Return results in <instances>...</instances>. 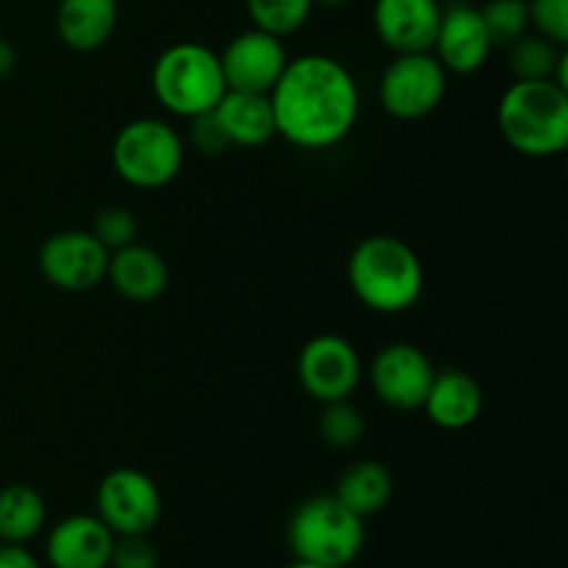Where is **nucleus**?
Listing matches in <instances>:
<instances>
[{"label": "nucleus", "instance_id": "nucleus-1", "mask_svg": "<svg viewBox=\"0 0 568 568\" xmlns=\"http://www.w3.org/2000/svg\"><path fill=\"white\" fill-rule=\"evenodd\" d=\"M275 133L300 150H327L349 136L358 122L361 92L355 75L333 55L288 59L270 92Z\"/></svg>", "mask_w": 568, "mask_h": 568}, {"label": "nucleus", "instance_id": "nucleus-2", "mask_svg": "<svg viewBox=\"0 0 568 568\" xmlns=\"http://www.w3.org/2000/svg\"><path fill=\"white\" fill-rule=\"evenodd\" d=\"M347 281L369 311L403 314L425 292V266L408 242L377 233L355 244L347 261Z\"/></svg>", "mask_w": 568, "mask_h": 568}, {"label": "nucleus", "instance_id": "nucleus-3", "mask_svg": "<svg viewBox=\"0 0 568 568\" xmlns=\"http://www.w3.org/2000/svg\"><path fill=\"white\" fill-rule=\"evenodd\" d=\"M497 125L527 159L560 155L568 144V92L555 81H516L503 92Z\"/></svg>", "mask_w": 568, "mask_h": 568}, {"label": "nucleus", "instance_id": "nucleus-4", "mask_svg": "<svg viewBox=\"0 0 568 568\" xmlns=\"http://www.w3.org/2000/svg\"><path fill=\"white\" fill-rule=\"evenodd\" d=\"M150 87L170 114L186 120L214 109L227 92L220 53L200 42H178L161 50L150 70Z\"/></svg>", "mask_w": 568, "mask_h": 568}, {"label": "nucleus", "instance_id": "nucleus-5", "mask_svg": "<svg viewBox=\"0 0 568 568\" xmlns=\"http://www.w3.org/2000/svg\"><path fill=\"white\" fill-rule=\"evenodd\" d=\"M364 541V519L344 508L333 494L305 499L288 519V549L308 564L347 568L361 555Z\"/></svg>", "mask_w": 568, "mask_h": 568}, {"label": "nucleus", "instance_id": "nucleus-6", "mask_svg": "<svg viewBox=\"0 0 568 568\" xmlns=\"http://www.w3.org/2000/svg\"><path fill=\"white\" fill-rule=\"evenodd\" d=\"M183 139L175 128L155 116L131 120L116 131L111 144L114 172L133 189H161L183 166Z\"/></svg>", "mask_w": 568, "mask_h": 568}, {"label": "nucleus", "instance_id": "nucleus-7", "mask_svg": "<svg viewBox=\"0 0 568 568\" xmlns=\"http://www.w3.org/2000/svg\"><path fill=\"white\" fill-rule=\"evenodd\" d=\"M381 105L394 120H422L442 105L447 94V70L433 53H403L381 78Z\"/></svg>", "mask_w": 568, "mask_h": 568}, {"label": "nucleus", "instance_id": "nucleus-8", "mask_svg": "<svg viewBox=\"0 0 568 568\" xmlns=\"http://www.w3.org/2000/svg\"><path fill=\"white\" fill-rule=\"evenodd\" d=\"M98 516L114 536H148L161 519V491L144 471L122 466L100 480Z\"/></svg>", "mask_w": 568, "mask_h": 568}, {"label": "nucleus", "instance_id": "nucleus-9", "mask_svg": "<svg viewBox=\"0 0 568 568\" xmlns=\"http://www.w3.org/2000/svg\"><path fill=\"white\" fill-rule=\"evenodd\" d=\"M297 377L305 394L316 403H336L349 399V394L361 383V355L344 336L336 333H322L314 336L297 358Z\"/></svg>", "mask_w": 568, "mask_h": 568}, {"label": "nucleus", "instance_id": "nucleus-10", "mask_svg": "<svg viewBox=\"0 0 568 568\" xmlns=\"http://www.w3.org/2000/svg\"><path fill=\"white\" fill-rule=\"evenodd\" d=\"M109 250L92 231H61L39 247V272L61 292H89L105 281Z\"/></svg>", "mask_w": 568, "mask_h": 568}, {"label": "nucleus", "instance_id": "nucleus-11", "mask_svg": "<svg viewBox=\"0 0 568 568\" xmlns=\"http://www.w3.org/2000/svg\"><path fill=\"white\" fill-rule=\"evenodd\" d=\"M436 377L430 358L416 344L394 342L375 355L369 369L377 399L394 410H416L425 403Z\"/></svg>", "mask_w": 568, "mask_h": 568}, {"label": "nucleus", "instance_id": "nucleus-12", "mask_svg": "<svg viewBox=\"0 0 568 568\" xmlns=\"http://www.w3.org/2000/svg\"><path fill=\"white\" fill-rule=\"evenodd\" d=\"M220 64L227 89L270 94L283 67L288 64V53L281 37L250 28L227 42V48L220 53Z\"/></svg>", "mask_w": 568, "mask_h": 568}, {"label": "nucleus", "instance_id": "nucleus-13", "mask_svg": "<svg viewBox=\"0 0 568 568\" xmlns=\"http://www.w3.org/2000/svg\"><path fill=\"white\" fill-rule=\"evenodd\" d=\"M433 50H436L433 55L438 59V64L455 75H471L480 70L494 50L486 26H483L480 9L464 3V0L442 6Z\"/></svg>", "mask_w": 568, "mask_h": 568}, {"label": "nucleus", "instance_id": "nucleus-14", "mask_svg": "<svg viewBox=\"0 0 568 568\" xmlns=\"http://www.w3.org/2000/svg\"><path fill=\"white\" fill-rule=\"evenodd\" d=\"M375 33L394 55L433 53L442 3L438 0H375Z\"/></svg>", "mask_w": 568, "mask_h": 568}, {"label": "nucleus", "instance_id": "nucleus-15", "mask_svg": "<svg viewBox=\"0 0 568 568\" xmlns=\"http://www.w3.org/2000/svg\"><path fill=\"white\" fill-rule=\"evenodd\" d=\"M114 538L98 514H75L50 530L44 555L50 568H109Z\"/></svg>", "mask_w": 568, "mask_h": 568}, {"label": "nucleus", "instance_id": "nucleus-16", "mask_svg": "<svg viewBox=\"0 0 568 568\" xmlns=\"http://www.w3.org/2000/svg\"><path fill=\"white\" fill-rule=\"evenodd\" d=\"M422 410L442 430H466L483 414V388L469 372L442 369L436 372Z\"/></svg>", "mask_w": 568, "mask_h": 568}, {"label": "nucleus", "instance_id": "nucleus-17", "mask_svg": "<svg viewBox=\"0 0 568 568\" xmlns=\"http://www.w3.org/2000/svg\"><path fill=\"white\" fill-rule=\"evenodd\" d=\"M105 277L116 294L131 303H153L164 294L166 283H170V270L161 253H155L148 244H128V247L109 253V270Z\"/></svg>", "mask_w": 568, "mask_h": 568}, {"label": "nucleus", "instance_id": "nucleus-18", "mask_svg": "<svg viewBox=\"0 0 568 568\" xmlns=\"http://www.w3.org/2000/svg\"><path fill=\"white\" fill-rule=\"evenodd\" d=\"M214 116L231 148H261L277 136L270 94L227 89L214 105Z\"/></svg>", "mask_w": 568, "mask_h": 568}, {"label": "nucleus", "instance_id": "nucleus-19", "mask_svg": "<svg viewBox=\"0 0 568 568\" xmlns=\"http://www.w3.org/2000/svg\"><path fill=\"white\" fill-rule=\"evenodd\" d=\"M120 20L116 0H61L55 9V31L67 48L92 53L103 48Z\"/></svg>", "mask_w": 568, "mask_h": 568}, {"label": "nucleus", "instance_id": "nucleus-20", "mask_svg": "<svg viewBox=\"0 0 568 568\" xmlns=\"http://www.w3.org/2000/svg\"><path fill=\"white\" fill-rule=\"evenodd\" d=\"M394 494V475L381 464V460H358L347 466L338 477V486L333 497L353 510L355 516L381 514Z\"/></svg>", "mask_w": 568, "mask_h": 568}, {"label": "nucleus", "instance_id": "nucleus-21", "mask_svg": "<svg viewBox=\"0 0 568 568\" xmlns=\"http://www.w3.org/2000/svg\"><path fill=\"white\" fill-rule=\"evenodd\" d=\"M44 519H48V508L37 488L22 486V483L0 488V541L26 547L31 538L42 532Z\"/></svg>", "mask_w": 568, "mask_h": 568}, {"label": "nucleus", "instance_id": "nucleus-22", "mask_svg": "<svg viewBox=\"0 0 568 568\" xmlns=\"http://www.w3.org/2000/svg\"><path fill=\"white\" fill-rule=\"evenodd\" d=\"M566 50L538 33H525L510 44L508 64L516 81H552V72L558 67L560 55Z\"/></svg>", "mask_w": 568, "mask_h": 568}, {"label": "nucleus", "instance_id": "nucleus-23", "mask_svg": "<svg viewBox=\"0 0 568 568\" xmlns=\"http://www.w3.org/2000/svg\"><path fill=\"white\" fill-rule=\"evenodd\" d=\"M244 6L253 28L281 39L300 31L314 11V0H244Z\"/></svg>", "mask_w": 568, "mask_h": 568}, {"label": "nucleus", "instance_id": "nucleus-24", "mask_svg": "<svg viewBox=\"0 0 568 568\" xmlns=\"http://www.w3.org/2000/svg\"><path fill=\"white\" fill-rule=\"evenodd\" d=\"M480 17L494 48H510L530 28L527 0H488Z\"/></svg>", "mask_w": 568, "mask_h": 568}, {"label": "nucleus", "instance_id": "nucleus-25", "mask_svg": "<svg viewBox=\"0 0 568 568\" xmlns=\"http://www.w3.org/2000/svg\"><path fill=\"white\" fill-rule=\"evenodd\" d=\"M320 436L327 447L349 449L364 438V416L349 399L322 405Z\"/></svg>", "mask_w": 568, "mask_h": 568}, {"label": "nucleus", "instance_id": "nucleus-26", "mask_svg": "<svg viewBox=\"0 0 568 568\" xmlns=\"http://www.w3.org/2000/svg\"><path fill=\"white\" fill-rule=\"evenodd\" d=\"M92 236L98 239L109 253H114V250L128 247V244L136 242L139 222L136 216H133V211L122 209V205H109V209L98 211V216H94Z\"/></svg>", "mask_w": 568, "mask_h": 568}, {"label": "nucleus", "instance_id": "nucleus-27", "mask_svg": "<svg viewBox=\"0 0 568 568\" xmlns=\"http://www.w3.org/2000/svg\"><path fill=\"white\" fill-rule=\"evenodd\" d=\"M530 26L538 37L566 48L568 44V0H527Z\"/></svg>", "mask_w": 568, "mask_h": 568}, {"label": "nucleus", "instance_id": "nucleus-28", "mask_svg": "<svg viewBox=\"0 0 568 568\" xmlns=\"http://www.w3.org/2000/svg\"><path fill=\"white\" fill-rule=\"evenodd\" d=\"M109 568H159V552L148 536H116Z\"/></svg>", "mask_w": 568, "mask_h": 568}, {"label": "nucleus", "instance_id": "nucleus-29", "mask_svg": "<svg viewBox=\"0 0 568 568\" xmlns=\"http://www.w3.org/2000/svg\"><path fill=\"white\" fill-rule=\"evenodd\" d=\"M192 144L194 150L203 155H222L231 148L225 131H222L220 122H216L214 109L205 111V114L192 116Z\"/></svg>", "mask_w": 568, "mask_h": 568}, {"label": "nucleus", "instance_id": "nucleus-30", "mask_svg": "<svg viewBox=\"0 0 568 568\" xmlns=\"http://www.w3.org/2000/svg\"><path fill=\"white\" fill-rule=\"evenodd\" d=\"M0 568H42L39 560L20 544H3L0 547Z\"/></svg>", "mask_w": 568, "mask_h": 568}, {"label": "nucleus", "instance_id": "nucleus-31", "mask_svg": "<svg viewBox=\"0 0 568 568\" xmlns=\"http://www.w3.org/2000/svg\"><path fill=\"white\" fill-rule=\"evenodd\" d=\"M17 67V50L14 44L6 42V39H0V78L11 75Z\"/></svg>", "mask_w": 568, "mask_h": 568}, {"label": "nucleus", "instance_id": "nucleus-32", "mask_svg": "<svg viewBox=\"0 0 568 568\" xmlns=\"http://www.w3.org/2000/svg\"><path fill=\"white\" fill-rule=\"evenodd\" d=\"M349 0H314V6H322V9H342Z\"/></svg>", "mask_w": 568, "mask_h": 568}, {"label": "nucleus", "instance_id": "nucleus-33", "mask_svg": "<svg viewBox=\"0 0 568 568\" xmlns=\"http://www.w3.org/2000/svg\"><path fill=\"white\" fill-rule=\"evenodd\" d=\"M286 568H327V566H320V564H308V560H297V558H294V564H288Z\"/></svg>", "mask_w": 568, "mask_h": 568}]
</instances>
